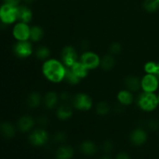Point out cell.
<instances>
[{
	"label": "cell",
	"instance_id": "cell-1",
	"mask_svg": "<svg viewBox=\"0 0 159 159\" xmlns=\"http://www.w3.org/2000/svg\"><path fill=\"white\" fill-rule=\"evenodd\" d=\"M66 67L61 61L49 58L43 61L42 65V73L49 82L59 83L65 79Z\"/></svg>",
	"mask_w": 159,
	"mask_h": 159
},
{
	"label": "cell",
	"instance_id": "cell-2",
	"mask_svg": "<svg viewBox=\"0 0 159 159\" xmlns=\"http://www.w3.org/2000/svg\"><path fill=\"white\" fill-rule=\"evenodd\" d=\"M137 105L141 110L151 113L158 107V95L155 93L142 92L137 98Z\"/></svg>",
	"mask_w": 159,
	"mask_h": 159
},
{
	"label": "cell",
	"instance_id": "cell-3",
	"mask_svg": "<svg viewBox=\"0 0 159 159\" xmlns=\"http://www.w3.org/2000/svg\"><path fill=\"white\" fill-rule=\"evenodd\" d=\"M71 103L76 110L88 111L93 107V99L86 93H79L71 97Z\"/></svg>",
	"mask_w": 159,
	"mask_h": 159
},
{
	"label": "cell",
	"instance_id": "cell-4",
	"mask_svg": "<svg viewBox=\"0 0 159 159\" xmlns=\"http://www.w3.org/2000/svg\"><path fill=\"white\" fill-rule=\"evenodd\" d=\"M0 20L4 24H11L17 20V6L3 4L0 7Z\"/></svg>",
	"mask_w": 159,
	"mask_h": 159
},
{
	"label": "cell",
	"instance_id": "cell-5",
	"mask_svg": "<svg viewBox=\"0 0 159 159\" xmlns=\"http://www.w3.org/2000/svg\"><path fill=\"white\" fill-rule=\"evenodd\" d=\"M79 61L78 52L72 46H66L62 49L61 53V61L66 68H70Z\"/></svg>",
	"mask_w": 159,
	"mask_h": 159
},
{
	"label": "cell",
	"instance_id": "cell-6",
	"mask_svg": "<svg viewBox=\"0 0 159 159\" xmlns=\"http://www.w3.org/2000/svg\"><path fill=\"white\" fill-rule=\"evenodd\" d=\"M100 60L101 58L96 53L86 51L81 55L79 61L90 71L100 66Z\"/></svg>",
	"mask_w": 159,
	"mask_h": 159
},
{
	"label": "cell",
	"instance_id": "cell-7",
	"mask_svg": "<svg viewBox=\"0 0 159 159\" xmlns=\"http://www.w3.org/2000/svg\"><path fill=\"white\" fill-rule=\"evenodd\" d=\"M49 134L48 131L43 128H37L33 130L29 136V141L32 145L40 147L48 143Z\"/></svg>",
	"mask_w": 159,
	"mask_h": 159
},
{
	"label": "cell",
	"instance_id": "cell-8",
	"mask_svg": "<svg viewBox=\"0 0 159 159\" xmlns=\"http://www.w3.org/2000/svg\"><path fill=\"white\" fill-rule=\"evenodd\" d=\"M141 89L146 93H155L159 89V79L155 75L145 74L141 80Z\"/></svg>",
	"mask_w": 159,
	"mask_h": 159
},
{
	"label": "cell",
	"instance_id": "cell-9",
	"mask_svg": "<svg viewBox=\"0 0 159 159\" xmlns=\"http://www.w3.org/2000/svg\"><path fill=\"white\" fill-rule=\"evenodd\" d=\"M34 52L32 43L29 40L18 41L13 47V53L19 58H26Z\"/></svg>",
	"mask_w": 159,
	"mask_h": 159
},
{
	"label": "cell",
	"instance_id": "cell-10",
	"mask_svg": "<svg viewBox=\"0 0 159 159\" xmlns=\"http://www.w3.org/2000/svg\"><path fill=\"white\" fill-rule=\"evenodd\" d=\"M30 34V27L29 26V25L27 23H21V22L16 23L12 30L13 37L18 41L29 40Z\"/></svg>",
	"mask_w": 159,
	"mask_h": 159
},
{
	"label": "cell",
	"instance_id": "cell-11",
	"mask_svg": "<svg viewBox=\"0 0 159 159\" xmlns=\"http://www.w3.org/2000/svg\"><path fill=\"white\" fill-rule=\"evenodd\" d=\"M130 140L133 144L136 146H141L144 144L148 140V134L144 129H134L130 133Z\"/></svg>",
	"mask_w": 159,
	"mask_h": 159
},
{
	"label": "cell",
	"instance_id": "cell-12",
	"mask_svg": "<svg viewBox=\"0 0 159 159\" xmlns=\"http://www.w3.org/2000/svg\"><path fill=\"white\" fill-rule=\"evenodd\" d=\"M141 80L140 78L135 75H128L124 79V84L126 89L129 90L131 93L138 92L141 89Z\"/></svg>",
	"mask_w": 159,
	"mask_h": 159
},
{
	"label": "cell",
	"instance_id": "cell-13",
	"mask_svg": "<svg viewBox=\"0 0 159 159\" xmlns=\"http://www.w3.org/2000/svg\"><path fill=\"white\" fill-rule=\"evenodd\" d=\"M33 19L32 10L26 6H17V20L21 23H29Z\"/></svg>",
	"mask_w": 159,
	"mask_h": 159
},
{
	"label": "cell",
	"instance_id": "cell-14",
	"mask_svg": "<svg viewBox=\"0 0 159 159\" xmlns=\"http://www.w3.org/2000/svg\"><path fill=\"white\" fill-rule=\"evenodd\" d=\"M36 120L30 116H23L18 121V128L22 132H29L34 128Z\"/></svg>",
	"mask_w": 159,
	"mask_h": 159
},
{
	"label": "cell",
	"instance_id": "cell-15",
	"mask_svg": "<svg viewBox=\"0 0 159 159\" xmlns=\"http://www.w3.org/2000/svg\"><path fill=\"white\" fill-rule=\"evenodd\" d=\"M59 96L55 92L50 91L45 94L43 98V102L44 107L48 110H52L57 106L58 102Z\"/></svg>",
	"mask_w": 159,
	"mask_h": 159
},
{
	"label": "cell",
	"instance_id": "cell-16",
	"mask_svg": "<svg viewBox=\"0 0 159 159\" xmlns=\"http://www.w3.org/2000/svg\"><path fill=\"white\" fill-rule=\"evenodd\" d=\"M56 115L60 120H66L70 119L73 115L72 107L68 104H61L57 109Z\"/></svg>",
	"mask_w": 159,
	"mask_h": 159
},
{
	"label": "cell",
	"instance_id": "cell-17",
	"mask_svg": "<svg viewBox=\"0 0 159 159\" xmlns=\"http://www.w3.org/2000/svg\"><path fill=\"white\" fill-rule=\"evenodd\" d=\"M134 96L133 93L127 89H123L118 93L117 100L120 104L124 107L131 105L134 102Z\"/></svg>",
	"mask_w": 159,
	"mask_h": 159
},
{
	"label": "cell",
	"instance_id": "cell-18",
	"mask_svg": "<svg viewBox=\"0 0 159 159\" xmlns=\"http://www.w3.org/2000/svg\"><path fill=\"white\" fill-rule=\"evenodd\" d=\"M70 69L73 71L75 75L76 76L79 78L80 79H83L88 75L89 71V70L80 61H78L76 63H75L72 66L70 67Z\"/></svg>",
	"mask_w": 159,
	"mask_h": 159
},
{
	"label": "cell",
	"instance_id": "cell-19",
	"mask_svg": "<svg viewBox=\"0 0 159 159\" xmlns=\"http://www.w3.org/2000/svg\"><path fill=\"white\" fill-rule=\"evenodd\" d=\"M80 150L85 155H94L97 152V146L93 141H85L81 144Z\"/></svg>",
	"mask_w": 159,
	"mask_h": 159
},
{
	"label": "cell",
	"instance_id": "cell-20",
	"mask_svg": "<svg viewBox=\"0 0 159 159\" xmlns=\"http://www.w3.org/2000/svg\"><path fill=\"white\" fill-rule=\"evenodd\" d=\"M42 102H43V98H42L41 95L37 93V92L31 93L28 96L27 99H26L28 107L33 109L37 108L38 107H40Z\"/></svg>",
	"mask_w": 159,
	"mask_h": 159
},
{
	"label": "cell",
	"instance_id": "cell-21",
	"mask_svg": "<svg viewBox=\"0 0 159 159\" xmlns=\"http://www.w3.org/2000/svg\"><path fill=\"white\" fill-rule=\"evenodd\" d=\"M74 155V150L71 146L64 145L59 148L56 153L57 159H71Z\"/></svg>",
	"mask_w": 159,
	"mask_h": 159
},
{
	"label": "cell",
	"instance_id": "cell-22",
	"mask_svg": "<svg viewBox=\"0 0 159 159\" xmlns=\"http://www.w3.org/2000/svg\"><path fill=\"white\" fill-rule=\"evenodd\" d=\"M115 65H116V60L114 56L111 54H106L100 60V67L105 71H110L113 69Z\"/></svg>",
	"mask_w": 159,
	"mask_h": 159
},
{
	"label": "cell",
	"instance_id": "cell-23",
	"mask_svg": "<svg viewBox=\"0 0 159 159\" xmlns=\"http://www.w3.org/2000/svg\"><path fill=\"white\" fill-rule=\"evenodd\" d=\"M44 31L40 26H33L30 27V40L33 42H39L43 39Z\"/></svg>",
	"mask_w": 159,
	"mask_h": 159
},
{
	"label": "cell",
	"instance_id": "cell-24",
	"mask_svg": "<svg viewBox=\"0 0 159 159\" xmlns=\"http://www.w3.org/2000/svg\"><path fill=\"white\" fill-rule=\"evenodd\" d=\"M0 131L1 134L6 138H12L15 136V127L10 123L5 122L0 125Z\"/></svg>",
	"mask_w": 159,
	"mask_h": 159
},
{
	"label": "cell",
	"instance_id": "cell-25",
	"mask_svg": "<svg viewBox=\"0 0 159 159\" xmlns=\"http://www.w3.org/2000/svg\"><path fill=\"white\" fill-rule=\"evenodd\" d=\"M34 54L38 60L45 61L49 59L50 55H51V50L46 46H40L34 51Z\"/></svg>",
	"mask_w": 159,
	"mask_h": 159
},
{
	"label": "cell",
	"instance_id": "cell-26",
	"mask_svg": "<svg viewBox=\"0 0 159 159\" xmlns=\"http://www.w3.org/2000/svg\"><path fill=\"white\" fill-rule=\"evenodd\" d=\"M110 111V104L105 101H101L96 104V113L99 116H107Z\"/></svg>",
	"mask_w": 159,
	"mask_h": 159
},
{
	"label": "cell",
	"instance_id": "cell-27",
	"mask_svg": "<svg viewBox=\"0 0 159 159\" xmlns=\"http://www.w3.org/2000/svg\"><path fill=\"white\" fill-rule=\"evenodd\" d=\"M64 80H65L67 83L69 84V85H78V84L80 82L81 79H79L78 76H76L69 68H66V71H65V79H64Z\"/></svg>",
	"mask_w": 159,
	"mask_h": 159
},
{
	"label": "cell",
	"instance_id": "cell-28",
	"mask_svg": "<svg viewBox=\"0 0 159 159\" xmlns=\"http://www.w3.org/2000/svg\"><path fill=\"white\" fill-rule=\"evenodd\" d=\"M143 7L148 12H155L159 9V0H144Z\"/></svg>",
	"mask_w": 159,
	"mask_h": 159
},
{
	"label": "cell",
	"instance_id": "cell-29",
	"mask_svg": "<svg viewBox=\"0 0 159 159\" xmlns=\"http://www.w3.org/2000/svg\"><path fill=\"white\" fill-rule=\"evenodd\" d=\"M157 65H158L157 62L152 61L146 62L145 65H144V71H145L146 74L155 75L157 69Z\"/></svg>",
	"mask_w": 159,
	"mask_h": 159
},
{
	"label": "cell",
	"instance_id": "cell-30",
	"mask_svg": "<svg viewBox=\"0 0 159 159\" xmlns=\"http://www.w3.org/2000/svg\"><path fill=\"white\" fill-rule=\"evenodd\" d=\"M122 50L123 47L119 42H113V43H111V45L110 46V48H109L110 54H113V56L120 54L122 52Z\"/></svg>",
	"mask_w": 159,
	"mask_h": 159
},
{
	"label": "cell",
	"instance_id": "cell-31",
	"mask_svg": "<svg viewBox=\"0 0 159 159\" xmlns=\"http://www.w3.org/2000/svg\"><path fill=\"white\" fill-rule=\"evenodd\" d=\"M67 138H68V135L64 131H57L54 136V141L56 143H59V144L65 143L66 141Z\"/></svg>",
	"mask_w": 159,
	"mask_h": 159
},
{
	"label": "cell",
	"instance_id": "cell-32",
	"mask_svg": "<svg viewBox=\"0 0 159 159\" xmlns=\"http://www.w3.org/2000/svg\"><path fill=\"white\" fill-rule=\"evenodd\" d=\"M113 148H114V144L113 141L110 140H107L102 144V150L105 153H110L113 150Z\"/></svg>",
	"mask_w": 159,
	"mask_h": 159
},
{
	"label": "cell",
	"instance_id": "cell-33",
	"mask_svg": "<svg viewBox=\"0 0 159 159\" xmlns=\"http://www.w3.org/2000/svg\"><path fill=\"white\" fill-rule=\"evenodd\" d=\"M148 127L152 131H156L159 129V120L157 119H151L148 122Z\"/></svg>",
	"mask_w": 159,
	"mask_h": 159
},
{
	"label": "cell",
	"instance_id": "cell-34",
	"mask_svg": "<svg viewBox=\"0 0 159 159\" xmlns=\"http://www.w3.org/2000/svg\"><path fill=\"white\" fill-rule=\"evenodd\" d=\"M37 122L39 125L40 126H46L48 124V122H49V119L48 118V116H45V115H42V116H40L37 120Z\"/></svg>",
	"mask_w": 159,
	"mask_h": 159
},
{
	"label": "cell",
	"instance_id": "cell-35",
	"mask_svg": "<svg viewBox=\"0 0 159 159\" xmlns=\"http://www.w3.org/2000/svg\"><path fill=\"white\" fill-rule=\"evenodd\" d=\"M58 96H59V99H60L61 100L63 101V102H67V101L71 99V96H70V94L66 91H63L62 93H61Z\"/></svg>",
	"mask_w": 159,
	"mask_h": 159
},
{
	"label": "cell",
	"instance_id": "cell-36",
	"mask_svg": "<svg viewBox=\"0 0 159 159\" xmlns=\"http://www.w3.org/2000/svg\"><path fill=\"white\" fill-rule=\"evenodd\" d=\"M21 0H3L5 4L11 5L13 6H18Z\"/></svg>",
	"mask_w": 159,
	"mask_h": 159
},
{
	"label": "cell",
	"instance_id": "cell-37",
	"mask_svg": "<svg viewBox=\"0 0 159 159\" xmlns=\"http://www.w3.org/2000/svg\"><path fill=\"white\" fill-rule=\"evenodd\" d=\"M80 45H81V48H82L83 50H85V51H88L89 48V47H90L89 42L86 40H83V41L81 42Z\"/></svg>",
	"mask_w": 159,
	"mask_h": 159
},
{
	"label": "cell",
	"instance_id": "cell-38",
	"mask_svg": "<svg viewBox=\"0 0 159 159\" xmlns=\"http://www.w3.org/2000/svg\"><path fill=\"white\" fill-rule=\"evenodd\" d=\"M116 159H130V158L128 154L126 152H120V154H118Z\"/></svg>",
	"mask_w": 159,
	"mask_h": 159
},
{
	"label": "cell",
	"instance_id": "cell-39",
	"mask_svg": "<svg viewBox=\"0 0 159 159\" xmlns=\"http://www.w3.org/2000/svg\"><path fill=\"white\" fill-rule=\"evenodd\" d=\"M155 75L158 77V79H159V62H158V65H157V69H156V72H155Z\"/></svg>",
	"mask_w": 159,
	"mask_h": 159
},
{
	"label": "cell",
	"instance_id": "cell-40",
	"mask_svg": "<svg viewBox=\"0 0 159 159\" xmlns=\"http://www.w3.org/2000/svg\"><path fill=\"white\" fill-rule=\"evenodd\" d=\"M26 3H32L33 2H34L35 0H24Z\"/></svg>",
	"mask_w": 159,
	"mask_h": 159
},
{
	"label": "cell",
	"instance_id": "cell-41",
	"mask_svg": "<svg viewBox=\"0 0 159 159\" xmlns=\"http://www.w3.org/2000/svg\"><path fill=\"white\" fill-rule=\"evenodd\" d=\"M100 159H111V158L108 156H103V157H102Z\"/></svg>",
	"mask_w": 159,
	"mask_h": 159
},
{
	"label": "cell",
	"instance_id": "cell-42",
	"mask_svg": "<svg viewBox=\"0 0 159 159\" xmlns=\"http://www.w3.org/2000/svg\"><path fill=\"white\" fill-rule=\"evenodd\" d=\"M158 107H159V93L158 94Z\"/></svg>",
	"mask_w": 159,
	"mask_h": 159
}]
</instances>
